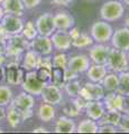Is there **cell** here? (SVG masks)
Returning <instances> with one entry per match:
<instances>
[{"label":"cell","mask_w":129,"mask_h":134,"mask_svg":"<svg viewBox=\"0 0 129 134\" xmlns=\"http://www.w3.org/2000/svg\"><path fill=\"white\" fill-rule=\"evenodd\" d=\"M93 44V39L92 37H90L88 34L85 32H80V35H79L75 39L72 40V46H74L75 48H86L91 46Z\"/></svg>","instance_id":"obj_31"},{"label":"cell","mask_w":129,"mask_h":134,"mask_svg":"<svg viewBox=\"0 0 129 134\" xmlns=\"http://www.w3.org/2000/svg\"><path fill=\"white\" fill-rule=\"evenodd\" d=\"M25 70L23 67H20L17 62H10L6 64V82L9 85H19L22 84L25 77Z\"/></svg>","instance_id":"obj_6"},{"label":"cell","mask_w":129,"mask_h":134,"mask_svg":"<svg viewBox=\"0 0 129 134\" xmlns=\"http://www.w3.org/2000/svg\"><path fill=\"white\" fill-rule=\"evenodd\" d=\"M126 113H127V114L129 115V108H127V111H126Z\"/></svg>","instance_id":"obj_55"},{"label":"cell","mask_w":129,"mask_h":134,"mask_svg":"<svg viewBox=\"0 0 129 134\" xmlns=\"http://www.w3.org/2000/svg\"><path fill=\"white\" fill-rule=\"evenodd\" d=\"M33 132L34 133H46L47 130L45 127H43V126H39V127H36V129L33 130Z\"/></svg>","instance_id":"obj_49"},{"label":"cell","mask_w":129,"mask_h":134,"mask_svg":"<svg viewBox=\"0 0 129 134\" xmlns=\"http://www.w3.org/2000/svg\"><path fill=\"white\" fill-rule=\"evenodd\" d=\"M109 52H110L109 46H106L102 43H99L91 47V49L89 50V57L91 58V60H92L94 64L106 65Z\"/></svg>","instance_id":"obj_15"},{"label":"cell","mask_w":129,"mask_h":134,"mask_svg":"<svg viewBox=\"0 0 129 134\" xmlns=\"http://www.w3.org/2000/svg\"><path fill=\"white\" fill-rule=\"evenodd\" d=\"M64 88H65V92L68 93V95L70 97H76L79 95V93H80L81 86H80V83L78 81L73 79V81H69V82L65 83Z\"/></svg>","instance_id":"obj_34"},{"label":"cell","mask_w":129,"mask_h":134,"mask_svg":"<svg viewBox=\"0 0 129 134\" xmlns=\"http://www.w3.org/2000/svg\"><path fill=\"white\" fill-rule=\"evenodd\" d=\"M6 119H7V122L9 124L10 127H17L20 124V122H23L22 113H20L16 107L10 105V104H9L8 110L6 111Z\"/></svg>","instance_id":"obj_26"},{"label":"cell","mask_w":129,"mask_h":134,"mask_svg":"<svg viewBox=\"0 0 129 134\" xmlns=\"http://www.w3.org/2000/svg\"><path fill=\"white\" fill-rule=\"evenodd\" d=\"M127 55H128V57H129V50H128V54H127Z\"/></svg>","instance_id":"obj_58"},{"label":"cell","mask_w":129,"mask_h":134,"mask_svg":"<svg viewBox=\"0 0 129 134\" xmlns=\"http://www.w3.org/2000/svg\"><path fill=\"white\" fill-rule=\"evenodd\" d=\"M78 78V73L73 72L69 68H65V82H69V81H73V79H76Z\"/></svg>","instance_id":"obj_42"},{"label":"cell","mask_w":129,"mask_h":134,"mask_svg":"<svg viewBox=\"0 0 129 134\" xmlns=\"http://www.w3.org/2000/svg\"><path fill=\"white\" fill-rule=\"evenodd\" d=\"M40 66H44L46 68L52 69L53 67V63H52V58L48 57V55L46 57H42V63H40Z\"/></svg>","instance_id":"obj_43"},{"label":"cell","mask_w":129,"mask_h":134,"mask_svg":"<svg viewBox=\"0 0 129 134\" xmlns=\"http://www.w3.org/2000/svg\"><path fill=\"white\" fill-rule=\"evenodd\" d=\"M1 24L5 27L6 31L9 36L22 34V30L24 28V21H23L22 17L10 15V14H7L2 17Z\"/></svg>","instance_id":"obj_9"},{"label":"cell","mask_w":129,"mask_h":134,"mask_svg":"<svg viewBox=\"0 0 129 134\" xmlns=\"http://www.w3.org/2000/svg\"><path fill=\"white\" fill-rule=\"evenodd\" d=\"M51 82L57 87H64L65 85V68L53 66L51 69Z\"/></svg>","instance_id":"obj_25"},{"label":"cell","mask_w":129,"mask_h":134,"mask_svg":"<svg viewBox=\"0 0 129 134\" xmlns=\"http://www.w3.org/2000/svg\"><path fill=\"white\" fill-rule=\"evenodd\" d=\"M1 132H3V130H2V127H1V126H0V133H1Z\"/></svg>","instance_id":"obj_54"},{"label":"cell","mask_w":129,"mask_h":134,"mask_svg":"<svg viewBox=\"0 0 129 134\" xmlns=\"http://www.w3.org/2000/svg\"><path fill=\"white\" fill-rule=\"evenodd\" d=\"M113 29L107 21H95L91 26V37L97 43H107L110 40Z\"/></svg>","instance_id":"obj_5"},{"label":"cell","mask_w":129,"mask_h":134,"mask_svg":"<svg viewBox=\"0 0 129 134\" xmlns=\"http://www.w3.org/2000/svg\"><path fill=\"white\" fill-rule=\"evenodd\" d=\"M12 100V91L6 85H0V106L9 105Z\"/></svg>","instance_id":"obj_32"},{"label":"cell","mask_w":129,"mask_h":134,"mask_svg":"<svg viewBox=\"0 0 129 134\" xmlns=\"http://www.w3.org/2000/svg\"><path fill=\"white\" fill-rule=\"evenodd\" d=\"M2 1H3V0H0V3H2Z\"/></svg>","instance_id":"obj_57"},{"label":"cell","mask_w":129,"mask_h":134,"mask_svg":"<svg viewBox=\"0 0 129 134\" xmlns=\"http://www.w3.org/2000/svg\"><path fill=\"white\" fill-rule=\"evenodd\" d=\"M3 16H5V11H3V8L0 6V20L2 19V17H3Z\"/></svg>","instance_id":"obj_51"},{"label":"cell","mask_w":129,"mask_h":134,"mask_svg":"<svg viewBox=\"0 0 129 134\" xmlns=\"http://www.w3.org/2000/svg\"><path fill=\"white\" fill-rule=\"evenodd\" d=\"M107 75V66L101 64H93L86 70V76L93 83H101Z\"/></svg>","instance_id":"obj_20"},{"label":"cell","mask_w":129,"mask_h":134,"mask_svg":"<svg viewBox=\"0 0 129 134\" xmlns=\"http://www.w3.org/2000/svg\"><path fill=\"white\" fill-rule=\"evenodd\" d=\"M68 56L63 53H60V54H56L54 58L52 59L53 63V66H56V67H62V68H66L68 67Z\"/></svg>","instance_id":"obj_35"},{"label":"cell","mask_w":129,"mask_h":134,"mask_svg":"<svg viewBox=\"0 0 129 134\" xmlns=\"http://www.w3.org/2000/svg\"><path fill=\"white\" fill-rule=\"evenodd\" d=\"M76 131V125L74 121L68 116H61L55 124L56 133H73Z\"/></svg>","instance_id":"obj_23"},{"label":"cell","mask_w":129,"mask_h":134,"mask_svg":"<svg viewBox=\"0 0 129 134\" xmlns=\"http://www.w3.org/2000/svg\"><path fill=\"white\" fill-rule=\"evenodd\" d=\"M90 65H91V62L86 55H75L69 59L66 68L80 74V73L86 72Z\"/></svg>","instance_id":"obj_16"},{"label":"cell","mask_w":129,"mask_h":134,"mask_svg":"<svg viewBox=\"0 0 129 134\" xmlns=\"http://www.w3.org/2000/svg\"><path fill=\"white\" fill-rule=\"evenodd\" d=\"M46 85V83L39 81L36 76V73L35 70H29L25 74V77H24V81L22 83V87L24 92L26 93H29L33 96H38L40 95L42 91Z\"/></svg>","instance_id":"obj_4"},{"label":"cell","mask_w":129,"mask_h":134,"mask_svg":"<svg viewBox=\"0 0 129 134\" xmlns=\"http://www.w3.org/2000/svg\"><path fill=\"white\" fill-rule=\"evenodd\" d=\"M106 66H108L110 70L117 74L128 70L129 62H128L127 52H123V50H120L117 48L110 49Z\"/></svg>","instance_id":"obj_1"},{"label":"cell","mask_w":129,"mask_h":134,"mask_svg":"<svg viewBox=\"0 0 129 134\" xmlns=\"http://www.w3.org/2000/svg\"><path fill=\"white\" fill-rule=\"evenodd\" d=\"M40 63H42V55L40 54H38L33 49H29V50H27L26 54H25V56H24L22 67L26 70V72L36 70L40 66Z\"/></svg>","instance_id":"obj_18"},{"label":"cell","mask_w":129,"mask_h":134,"mask_svg":"<svg viewBox=\"0 0 129 134\" xmlns=\"http://www.w3.org/2000/svg\"><path fill=\"white\" fill-rule=\"evenodd\" d=\"M22 1L26 9H33V8H36L39 5L42 0H22Z\"/></svg>","instance_id":"obj_41"},{"label":"cell","mask_w":129,"mask_h":134,"mask_svg":"<svg viewBox=\"0 0 129 134\" xmlns=\"http://www.w3.org/2000/svg\"><path fill=\"white\" fill-rule=\"evenodd\" d=\"M123 5L118 0H110L102 5L100 9V17L105 21H116L123 15Z\"/></svg>","instance_id":"obj_3"},{"label":"cell","mask_w":129,"mask_h":134,"mask_svg":"<svg viewBox=\"0 0 129 134\" xmlns=\"http://www.w3.org/2000/svg\"><path fill=\"white\" fill-rule=\"evenodd\" d=\"M35 73H36L37 78L44 83H46L48 79H51V69L46 68V67H44V66H39L38 68L35 70Z\"/></svg>","instance_id":"obj_36"},{"label":"cell","mask_w":129,"mask_h":134,"mask_svg":"<svg viewBox=\"0 0 129 134\" xmlns=\"http://www.w3.org/2000/svg\"><path fill=\"white\" fill-rule=\"evenodd\" d=\"M121 116H122L121 112H119V111H107V112H105V114L98 120V123H99V125L108 124V125L118 126L120 120H121Z\"/></svg>","instance_id":"obj_24"},{"label":"cell","mask_w":129,"mask_h":134,"mask_svg":"<svg viewBox=\"0 0 129 134\" xmlns=\"http://www.w3.org/2000/svg\"><path fill=\"white\" fill-rule=\"evenodd\" d=\"M40 96L45 103L52 104L53 106L60 104L62 102V99H63L61 88L55 85H53V84H51V85H45V87L40 93Z\"/></svg>","instance_id":"obj_14"},{"label":"cell","mask_w":129,"mask_h":134,"mask_svg":"<svg viewBox=\"0 0 129 134\" xmlns=\"http://www.w3.org/2000/svg\"><path fill=\"white\" fill-rule=\"evenodd\" d=\"M8 37H9V35L7 34L5 27L2 26V24H0V40L5 41V43H6L7 39H8Z\"/></svg>","instance_id":"obj_44"},{"label":"cell","mask_w":129,"mask_h":134,"mask_svg":"<svg viewBox=\"0 0 129 134\" xmlns=\"http://www.w3.org/2000/svg\"><path fill=\"white\" fill-rule=\"evenodd\" d=\"M119 84H118V88L117 93L120 95L125 96V97H129V72H121L119 73Z\"/></svg>","instance_id":"obj_29"},{"label":"cell","mask_w":129,"mask_h":134,"mask_svg":"<svg viewBox=\"0 0 129 134\" xmlns=\"http://www.w3.org/2000/svg\"><path fill=\"white\" fill-rule=\"evenodd\" d=\"M36 29L38 31V35L40 36H48L51 37V35L56 30L55 24H54V16L49 12L43 14L37 18L35 23Z\"/></svg>","instance_id":"obj_8"},{"label":"cell","mask_w":129,"mask_h":134,"mask_svg":"<svg viewBox=\"0 0 129 134\" xmlns=\"http://www.w3.org/2000/svg\"><path fill=\"white\" fill-rule=\"evenodd\" d=\"M5 14H10L15 16H23L25 6L22 0H3L2 6Z\"/></svg>","instance_id":"obj_22"},{"label":"cell","mask_w":129,"mask_h":134,"mask_svg":"<svg viewBox=\"0 0 129 134\" xmlns=\"http://www.w3.org/2000/svg\"><path fill=\"white\" fill-rule=\"evenodd\" d=\"M79 95L86 100H101L105 97V88L103 86L99 85V83L88 82L80 88Z\"/></svg>","instance_id":"obj_7"},{"label":"cell","mask_w":129,"mask_h":134,"mask_svg":"<svg viewBox=\"0 0 129 134\" xmlns=\"http://www.w3.org/2000/svg\"><path fill=\"white\" fill-rule=\"evenodd\" d=\"M85 114L89 119H92L94 121H98L106 112L105 104L99 100H88L86 105L84 107Z\"/></svg>","instance_id":"obj_19"},{"label":"cell","mask_w":129,"mask_h":134,"mask_svg":"<svg viewBox=\"0 0 129 134\" xmlns=\"http://www.w3.org/2000/svg\"><path fill=\"white\" fill-rule=\"evenodd\" d=\"M3 119H6V110L5 106H0V121H2Z\"/></svg>","instance_id":"obj_48"},{"label":"cell","mask_w":129,"mask_h":134,"mask_svg":"<svg viewBox=\"0 0 129 134\" xmlns=\"http://www.w3.org/2000/svg\"><path fill=\"white\" fill-rule=\"evenodd\" d=\"M98 132H100V133H116L117 130H116V126H113V125L105 124V125H99Z\"/></svg>","instance_id":"obj_39"},{"label":"cell","mask_w":129,"mask_h":134,"mask_svg":"<svg viewBox=\"0 0 129 134\" xmlns=\"http://www.w3.org/2000/svg\"><path fill=\"white\" fill-rule=\"evenodd\" d=\"M51 40L53 47L59 52H66L72 46V39L66 30H60L57 29L51 35Z\"/></svg>","instance_id":"obj_10"},{"label":"cell","mask_w":129,"mask_h":134,"mask_svg":"<svg viewBox=\"0 0 129 134\" xmlns=\"http://www.w3.org/2000/svg\"><path fill=\"white\" fill-rule=\"evenodd\" d=\"M102 86L105 91L108 92H115L118 88V84H119V76L117 73H110L107 74L105 78L102 79Z\"/></svg>","instance_id":"obj_28"},{"label":"cell","mask_w":129,"mask_h":134,"mask_svg":"<svg viewBox=\"0 0 129 134\" xmlns=\"http://www.w3.org/2000/svg\"><path fill=\"white\" fill-rule=\"evenodd\" d=\"M72 0H51V2L57 6H69Z\"/></svg>","instance_id":"obj_46"},{"label":"cell","mask_w":129,"mask_h":134,"mask_svg":"<svg viewBox=\"0 0 129 134\" xmlns=\"http://www.w3.org/2000/svg\"><path fill=\"white\" fill-rule=\"evenodd\" d=\"M34 103H35L34 96L29 93L23 92V93H20L17 97H15L11 100L10 105L16 107L19 112H25V111L32 110L33 106H34Z\"/></svg>","instance_id":"obj_17"},{"label":"cell","mask_w":129,"mask_h":134,"mask_svg":"<svg viewBox=\"0 0 129 134\" xmlns=\"http://www.w3.org/2000/svg\"><path fill=\"white\" fill-rule=\"evenodd\" d=\"M73 102H74V104L80 108V110H83V108L85 107V105H86V103H88V100H86L85 98H83L82 96H80V95H78L76 97H74V99H73Z\"/></svg>","instance_id":"obj_40"},{"label":"cell","mask_w":129,"mask_h":134,"mask_svg":"<svg viewBox=\"0 0 129 134\" xmlns=\"http://www.w3.org/2000/svg\"><path fill=\"white\" fill-rule=\"evenodd\" d=\"M63 111L65 113L66 116H70V117H75V116H79V114H80V108H79L75 104H74V102L72 100V102H70L69 104H66V105L64 106Z\"/></svg>","instance_id":"obj_37"},{"label":"cell","mask_w":129,"mask_h":134,"mask_svg":"<svg viewBox=\"0 0 129 134\" xmlns=\"http://www.w3.org/2000/svg\"><path fill=\"white\" fill-rule=\"evenodd\" d=\"M98 124L92 119H85L80 122L76 127L78 133H97L98 132Z\"/></svg>","instance_id":"obj_30"},{"label":"cell","mask_w":129,"mask_h":134,"mask_svg":"<svg viewBox=\"0 0 129 134\" xmlns=\"http://www.w3.org/2000/svg\"><path fill=\"white\" fill-rule=\"evenodd\" d=\"M3 76H5V72H3V68H2V66H0V82L2 81Z\"/></svg>","instance_id":"obj_50"},{"label":"cell","mask_w":129,"mask_h":134,"mask_svg":"<svg viewBox=\"0 0 129 134\" xmlns=\"http://www.w3.org/2000/svg\"><path fill=\"white\" fill-rule=\"evenodd\" d=\"M55 28L60 30H69L74 26V18L68 12H57L54 16Z\"/></svg>","instance_id":"obj_21"},{"label":"cell","mask_w":129,"mask_h":134,"mask_svg":"<svg viewBox=\"0 0 129 134\" xmlns=\"http://www.w3.org/2000/svg\"><path fill=\"white\" fill-rule=\"evenodd\" d=\"M69 32V35H70V37H71V39H75L76 37L80 35V30H79V28H76V27H74V28H71L70 29V31H68Z\"/></svg>","instance_id":"obj_45"},{"label":"cell","mask_w":129,"mask_h":134,"mask_svg":"<svg viewBox=\"0 0 129 134\" xmlns=\"http://www.w3.org/2000/svg\"><path fill=\"white\" fill-rule=\"evenodd\" d=\"M28 47V40L23 35H11L6 41V56L7 57H19Z\"/></svg>","instance_id":"obj_2"},{"label":"cell","mask_w":129,"mask_h":134,"mask_svg":"<svg viewBox=\"0 0 129 134\" xmlns=\"http://www.w3.org/2000/svg\"><path fill=\"white\" fill-rule=\"evenodd\" d=\"M0 55H6V43L0 40Z\"/></svg>","instance_id":"obj_47"},{"label":"cell","mask_w":129,"mask_h":134,"mask_svg":"<svg viewBox=\"0 0 129 134\" xmlns=\"http://www.w3.org/2000/svg\"><path fill=\"white\" fill-rule=\"evenodd\" d=\"M118 126L120 127V130H121V131L129 133V115H128V114L121 116V120H120Z\"/></svg>","instance_id":"obj_38"},{"label":"cell","mask_w":129,"mask_h":134,"mask_svg":"<svg viewBox=\"0 0 129 134\" xmlns=\"http://www.w3.org/2000/svg\"><path fill=\"white\" fill-rule=\"evenodd\" d=\"M111 45L113 48H117L123 52L129 50V29L122 27L117 29L111 36Z\"/></svg>","instance_id":"obj_12"},{"label":"cell","mask_w":129,"mask_h":134,"mask_svg":"<svg viewBox=\"0 0 129 134\" xmlns=\"http://www.w3.org/2000/svg\"><path fill=\"white\" fill-rule=\"evenodd\" d=\"M86 1H95V0H86Z\"/></svg>","instance_id":"obj_56"},{"label":"cell","mask_w":129,"mask_h":134,"mask_svg":"<svg viewBox=\"0 0 129 134\" xmlns=\"http://www.w3.org/2000/svg\"><path fill=\"white\" fill-rule=\"evenodd\" d=\"M122 1H123L125 3H126L127 6H129V0H122Z\"/></svg>","instance_id":"obj_53"},{"label":"cell","mask_w":129,"mask_h":134,"mask_svg":"<svg viewBox=\"0 0 129 134\" xmlns=\"http://www.w3.org/2000/svg\"><path fill=\"white\" fill-rule=\"evenodd\" d=\"M29 47L40 54L42 56L51 55L53 52V44L51 40V37L48 36H37L32 40Z\"/></svg>","instance_id":"obj_13"},{"label":"cell","mask_w":129,"mask_h":134,"mask_svg":"<svg viewBox=\"0 0 129 134\" xmlns=\"http://www.w3.org/2000/svg\"><path fill=\"white\" fill-rule=\"evenodd\" d=\"M105 107L107 111H119V112H126V97L119 93H113L110 92L109 94L105 95Z\"/></svg>","instance_id":"obj_11"},{"label":"cell","mask_w":129,"mask_h":134,"mask_svg":"<svg viewBox=\"0 0 129 134\" xmlns=\"http://www.w3.org/2000/svg\"><path fill=\"white\" fill-rule=\"evenodd\" d=\"M38 117L43 122H51L55 117V108L53 107L52 104L44 102L43 104H40L38 108Z\"/></svg>","instance_id":"obj_27"},{"label":"cell","mask_w":129,"mask_h":134,"mask_svg":"<svg viewBox=\"0 0 129 134\" xmlns=\"http://www.w3.org/2000/svg\"><path fill=\"white\" fill-rule=\"evenodd\" d=\"M125 25H126V27L129 29V17H127L126 20H125Z\"/></svg>","instance_id":"obj_52"},{"label":"cell","mask_w":129,"mask_h":134,"mask_svg":"<svg viewBox=\"0 0 129 134\" xmlns=\"http://www.w3.org/2000/svg\"><path fill=\"white\" fill-rule=\"evenodd\" d=\"M22 35L27 40H33L35 37H37L38 31H37V29H36L35 24L33 21H27L26 25H24V28L22 30Z\"/></svg>","instance_id":"obj_33"}]
</instances>
